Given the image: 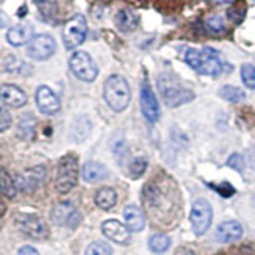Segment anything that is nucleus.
<instances>
[{"mask_svg": "<svg viewBox=\"0 0 255 255\" xmlns=\"http://www.w3.org/2000/svg\"><path fill=\"white\" fill-rule=\"evenodd\" d=\"M187 64L195 69L201 75H211L217 77L222 74V61L219 54L212 48H204V50H188L185 54Z\"/></svg>", "mask_w": 255, "mask_h": 255, "instance_id": "nucleus-1", "label": "nucleus"}, {"mask_svg": "<svg viewBox=\"0 0 255 255\" xmlns=\"http://www.w3.org/2000/svg\"><path fill=\"white\" fill-rule=\"evenodd\" d=\"M104 98L109 107L115 112H123L131 102L129 85L122 75H112L104 85Z\"/></svg>", "mask_w": 255, "mask_h": 255, "instance_id": "nucleus-2", "label": "nucleus"}, {"mask_svg": "<svg viewBox=\"0 0 255 255\" xmlns=\"http://www.w3.org/2000/svg\"><path fill=\"white\" fill-rule=\"evenodd\" d=\"M78 180V158L75 155H66L59 159L58 174H56V190L59 193H69Z\"/></svg>", "mask_w": 255, "mask_h": 255, "instance_id": "nucleus-3", "label": "nucleus"}, {"mask_svg": "<svg viewBox=\"0 0 255 255\" xmlns=\"http://www.w3.org/2000/svg\"><path fill=\"white\" fill-rule=\"evenodd\" d=\"M159 91L163 94V99L169 107H179L182 104L190 102L195 98V94L187 88H183L177 80L163 75L158 82Z\"/></svg>", "mask_w": 255, "mask_h": 255, "instance_id": "nucleus-4", "label": "nucleus"}, {"mask_svg": "<svg viewBox=\"0 0 255 255\" xmlns=\"http://www.w3.org/2000/svg\"><path fill=\"white\" fill-rule=\"evenodd\" d=\"M88 32V24L83 14H75L64 24L62 30V38H64V46L67 50H75L77 46H80L86 38Z\"/></svg>", "mask_w": 255, "mask_h": 255, "instance_id": "nucleus-5", "label": "nucleus"}, {"mask_svg": "<svg viewBox=\"0 0 255 255\" xmlns=\"http://www.w3.org/2000/svg\"><path fill=\"white\" fill-rule=\"evenodd\" d=\"M70 70L83 82H94L98 77V66L86 51H77L70 58Z\"/></svg>", "mask_w": 255, "mask_h": 255, "instance_id": "nucleus-6", "label": "nucleus"}, {"mask_svg": "<svg viewBox=\"0 0 255 255\" xmlns=\"http://www.w3.org/2000/svg\"><path fill=\"white\" fill-rule=\"evenodd\" d=\"M191 228H193L195 235H204L209 230L212 223V207L206 199H196L193 203V209H191Z\"/></svg>", "mask_w": 255, "mask_h": 255, "instance_id": "nucleus-7", "label": "nucleus"}, {"mask_svg": "<svg viewBox=\"0 0 255 255\" xmlns=\"http://www.w3.org/2000/svg\"><path fill=\"white\" fill-rule=\"evenodd\" d=\"M56 51V42L48 34H37L27 43V54L35 61L50 59Z\"/></svg>", "mask_w": 255, "mask_h": 255, "instance_id": "nucleus-8", "label": "nucleus"}, {"mask_svg": "<svg viewBox=\"0 0 255 255\" xmlns=\"http://www.w3.org/2000/svg\"><path fill=\"white\" fill-rule=\"evenodd\" d=\"M140 109H142L143 117H145L150 123L158 122L159 106H158L156 96H155V93H153V90H151V86L147 80L140 86Z\"/></svg>", "mask_w": 255, "mask_h": 255, "instance_id": "nucleus-9", "label": "nucleus"}, {"mask_svg": "<svg viewBox=\"0 0 255 255\" xmlns=\"http://www.w3.org/2000/svg\"><path fill=\"white\" fill-rule=\"evenodd\" d=\"M80 214L74 207V204L70 203H59L54 206V209L51 211V220L56 225L61 227H77L80 223Z\"/></svg>", "mask_w": 255, "mask_h": 255, "instance_id": "nucleus-10", "label": "nucleus"}, {"mask_svg": "<svg viewBox=\"0 0 255 255\" xmlns=\"http://www.w3.org/2000/svg\"><path fill=\"white\" fill-rule=\"evenodd\" d=\"M35 101L40 112L45 115H54L58 114L61 109V101L54 91L48 86H40L35 93Z\"/></svg>", "mask_w": 255, "mask_h": 255, "instance_id": "nucleus-11", "label": "nucleus"}, {"mask_svg": "<svg viewBox=\"0 0 255 255\" xmlns=\"http://www.w3.org/2000/svg\"><path fill=\"white\" fill-rule=\"evenodd\" d=\"M18 228L32 239H43L48 236L45 223L37 215H21L18 219Z\"/></svg>", "mask_w": 255, "mask_h": 255, "instance_id": "nucleus-12", "label": "nucleus"}, {"mask_svg": "<svg viewBox=\"0 0 255 255\" xmlns=\"http://www.w3.org/2000/svg\"><path fill=\"white\" fill-rule=\"evenodd\" d=\"M102 233L117 244H128L131 241V230L118 220H106L102 223Z\"/></svg>", "mask_w": 255, "mask_h": 255, "instance_id": "nucleus-13", "label": "nucleus"}, {"mask_svg": "<svg viewBox=\"0 0 255 255\" xmlns=\"http://www.w3.org/2000/svg\"><path fill=\"white\" fill-rule=\"evenodd\" d=\"M0 101H2L5 106H10L14 109H19L22 106H26L27 102V96L19 86L5 83L0 86Z\"/></svg>", "mask_w": 255, "mask_h": 255, "instance_id": "nucleus-14", "label": "nucleus"}, {"mask_svg": "<svg viewBox=\"0 0 255 255\" xmlns=\"http://www.w3.org/2000/svg\"><path fill=\"white\" fill-rule=\"evenodd\" d=\"M43 177H45V167L43 166L32 167V169L18 175V179H16L18 180L16 182V185H19V188L24 191H34L40 185V182L43 180Z\"/></svg>", "mask_w": 255, "mask_h": 255, "instance_id": "nucleus-15", "label": "nucleus"}, {"mask_svg": "<svg viewBox=\"0 0 255 255\" xmlns=\"http://www.w3.org/2000/svg\"><path fill=\"white\" fill-rule=\"evenodd\" d=\"M243 236V227L241 223H238L235 220L223 222L217 228V239L222 243H233L238 241Z\"/></svg>", "mask_w": 255, "mask_h": 255, "instance_id": "nucleus-16", "label": "nucleus"}, {"mask_svg": "<svg viewBox=\"0 0 255 255\" xmlns=\"http://www.w3.org/2000/svg\"><path fill=\"white\" fill-rule=\"evenodd\" d=\"M82 177L88 183H96V182L106 180L109 177V171L106 166L98 161H88L82 167Z\"/></svg>", "mask_w": 255, "mask_h": 255, "instance_id": "nucleus-17", "label": "nucleus"}, {"mask_svg": "<svg viewBox=\"0 0 255 255\" xmlns=\"http://www.w3.org/2000/svg\"><path fill=\"white\" fill-rule=\"evenodd\" d=\"M32 35V27L30 26H13L6 32V42L11 46H22L30 42Z\"/></svg>", "mask_w": 255, "mask_h": 255, "instance_id": "nucleus-18", "label": "nucleus"}, {"mask_svg": "<svg viewBox=\"0 0 255 255\" xmlns=\"http://www.w3.org/2000/svg\"><path fill=\"white\" fill-rule=\"evenodd\" d=\"M125 220L126 227L131 231H140L145 227V217L137 206H128L125 209Z\"/></svg>", "mask_w": 255, "mask_h": 255, "instance_id": "nucleus-19", "label": "nucleus"}, {"mask_svg": "<svg viewBox=\"0 0 255 255\" xmlns=\"http://www.w3.org/2000/svg\"><path fill=\"white\" fill-rule=\"evenodd\" d=\"M115 22H117L118 29L122 32H131V30L135 29V26H137L139 18H137V14L131 10V8H123V10L118 11Z\"/></svg>", "mask_w": 255, "mask_h": 255, "instance_id": "nucleus-20", "label": "nucleus"}, {"mask_svg": "<svg viewBox=\"0 0 255 255\" xmlns=\"http://www.w3.org/2000/svg\"><path fill=\"white\" fill-rule=\"evenodd\" d=\"M94 201L101 207V209L109 211L117 204V191L110 187H104L98 191V193H96Z\"/></svg>", "mask_w": 255, "mask_h": 255, "instance_id": "nucleus-21", "label": "nucleus"}, {"mask_svg": "<svg viewBox=\"0 0 255 255\" xmlns=\"http://www.w3.org/2000/svg\"><path fill=\"white\" fill-rule=\"evenodd\" d=\"M0 191H2V195H5L6 198H14L16 191H18L16 182L3 167H0Z\"/></svg>", "mask_w": 255, "mask_h": 255, "instance_id": "nucleus-22", "label": "nucleus"}, {"mask_svg": "<svg viewBox=\"0 0 255 255\" xmlns=\"http://www.w3.org/2000/svg\"><path fill=\"white\" fill-rule=\"evenodd\" d=\"M171 246V239L167 235H163V233H156L153 235L150 239H148V247L151 252L155 254H163L169 249Z\"/></svg>", "mask_w": 255, "mask_h": 255, "instance_id": "nucleus-23", "label": "nucleus"}, {"mask_svg": "<svg viewBox=\"0 0 255 255\" xmlns=\"http://www.w3.org/2000/svg\"><path fill=\"white\" fill-rule=\"evenodd\" d=\"M35 3L45 19L51 21L56 18V14H58V2L56 0H35Z\"/></svg>", "mask_w": 255, "mask_h": 255, "instance_id": "nucleus-24", "label": "nucleus"}, {"mask_svg": "<svg viewBox=\"0 0 255 255\" xmlns=\"http://www.w3.org/2000/svg\"><path fill=\"white\" fill-rule=\"evenodd\" d=\"M34 131H35V118L32 115L22 117V120L19 122V128H18L19 137L24 140H29L32 139V135H34Z\"/></svg>", "mask_w": 255, "mask_h": 255, "instance_id": "nucleus-25", "label": "nucleus"}, {"mask_svg": "<svg viewBox=\"0 0 255 255\" xmlns=\"http://www.w3.org/2000/svg\"><path fill=\"white\" fill-rule=\"evenodd\" d=\"M220 96L225 101L228 102H241L246 99V93L243 90H239L238 86H231V85H227V86H223L222 90H220Z\"/></svg>", "mask_w": 255, "mask_h": 255, "instance_id": "nucleus-26", "label": "nucleus"}, {"mask_svg": "<svg viewBox=\"0 0 255 255\" xmlns=\"http://www.w3.org/2000/svg\"><path fill=\"white\" fill-rule=\"evenodd\" d=\"M147 159L145 158H142V156H137V158H134L131 164H129V175L132 179H137L140 177V175L145 172L147 169Z\"/></svg>", "mask_w": 255, "mask_h": 255, "instance_id": "nucleus-27", "label": "nucleus"}, {"mask_svg": "<svg viewBox=\"0 0 255 255\" xmlns=\"http://www.w3.org/2000/svg\"><path fill=\"white\" fill-rule=\"evenodd\" d=\"M241 77H243V82L247 88L255 90V67L252 64H244L241 67Z\"/></svg>", "mask_w": 255, "mask_h": 255, "instance_id": "nucleus-28", "label": "nucleus"}, {"mask_svg": "<svg viewBox=\"0 0 255 255\" xmlns=\"http://www.w3.org/2000/svg\"><path fill=\"white\" fill-rule=\"evenodd\" d=\"M85 255H112V249L102 241H94L88 246Z\"/></svg>", "mask_w": 255, "mask_h": 255, "instance_id": "nucleus-29", "label": "nucleus"}, {"mask_svg": "<svg viewBox=\"0 0 255 255\" xmlns=\"http://www.w3.org/2000/svg\"><path fill=\"white\" fill-rule=\"evenodd\" d=\"M228 18L235 24L243 22V19L246 18V5L244 3L233 5V8H230V10H228Z\"/></svg>", "mask_w": 255, "mask_h": 255, "instance_id": "nucleus-30", "label": "nucleus"}, {"mask_svg": "<svg viewBox=\"0 0 255 255\" xmlns=\"http://www.w3.org/2000/svg\"><path fill=\"white\" fill-rule=\"evenodd\" d=\"M227 164H228L230 167H233V169H236L238 172H243L244 166H246V161H244L243 155H239V153H233V155H231V156L228 158Z\"/></svg>", "mask_w": 255, "mask_h": 255, "instance_id": "nucleus-31", "label": "nucleus"}, {"mask_svg": "<svg viewBox=\"0 0 255 255\" xmlns=\"http://www.w3.org/2000/svg\"><path fill=\"white\" fill-rule=\"evenodd\" d=\"M207 27H209L212 32H223L225 30V26H223V19L220 16H211L209 19L206 21Z\"/></svg>", "mask_w": 255, "mask_h": 255, "instance_id": "nucleus-32", "label": "nucleus"}, {"mask_svg": "<svg viewBox=\"0 0 255 255\" xmlns=\"http://www.w3.org/2000/svg\"><path fill=\"white\" fill-rule=\"evenodd\" d=\"M11 126V115L8 114V110L0 109V132L6 131Z\"/></svg>", "mask_w": 255, "mask_h": 255, "instance_id": "nucleus-33", "label": "nucleus"}, {"mask_svg": "<svg viewBox=\"0 0 255 255\" xmlns=\"http://www.w3.org/2000/svg\"><path fill=\"white\" fill-rule=\"evenodd\" d=\"M215 190L219 191V193H222V196H225V198H228V196H231L235 193V188L230 185V183H227V182H223L220 187H215V185H212Z\"/></svg>", "mask_w": 255, "mask_h": 255, "instance_id": "nucleus-34", "label": "nucleus"}, {"mask_svg": "<svg viewBox=\"0 0 255 255\" xmlns=\"http://www.w3.org/2000/svg\"><path fill=\"white\" fill-rule=\"evenodd\" d=\"M18 255H40V254L34 249V247L26 246V247H22V249H19Z\"/></svg>", "mask_w": 255, "mask_h": 255, "instance_id": "nucleus-35", "label": "nucleus"}, {"mask_svg": "<svg viewBox=\"0 0 255 255\" xmlns=\"http://www.w3.org/2000/svg\"><path fill=\"white\" fill-rule=\"evenodd\" d=\"M175 255H195V252H191L187 247H180V249H177V252H175Z\"/></svg>", "mask_w": 255, "mask_h": 255, "instance_id": "nucleus-36", "label": "nucleus"}, {"mask_svg": "<svg viewBox=\"0 0 255 255\" xmlns=\"http://www.w3.org/2000/svg\"><path fill=\"white\" fill-rule=\"evenodd\" d=\"M6 24H8V19H6V16H5V14H3L2 11H0V27H5Z\"/></svg>", "mask_w": 255, "mask_h": 255, "instance_id": "nucleus-37", "label": "nucleus"}, {"mask_svg": "<svg viewBox=\"0 0 255 255\" xmlns=\"http://www.w3.org/2000/svg\"><path fill=\"white\" fill-rule=\"evenodd\" d=\"M3 212H5V203L0 199V215H3Z\"/></svg>", "mask_w": 255, "mask_h": 255, "instance_id": "nucleus-38", "label": "nucleus"}, {"mask_svg": "<svg viewBox=\"0 0 255 255\" xmlns=\"http://www.w3.org/2000/svg\"><path fill=\"white\" fill-rule=\"evenodd\" d=\"M214 2H217V3H233L235 0H214Z\"/></svg>", "mask_w": 255, "mask_h": 255, "instance_id": "nucleus-39", "label": "nucleus"}]
</instances>
